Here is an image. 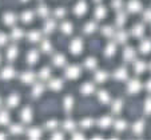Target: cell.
Masks as SVG:
<instances>
[{"label":"cell","instance_id":"6da1fadb","mask_svg":"<svg viewBox=\"0 0 151 140\" xmlns=\"http://www.w3.org/2000/svg\"><path fill=\"white\" fill-rule=\"evenodd\" d=\"M67 79L70 80H76L80 76V67L79 66H68L66 67V71H64Z\"/></svg>","mask_w":151,"mask_h":140},{"label":"cell","instance_id":"7a4b0ae2","mask_svg":"<svg viewBox=\"0 0 151 140\" xmlns=\"http://www.w3.org/2000/svg\"><path fill=\"white\" fill-rule=\"evenodd\" d=\"M140 89H142V83H140L138 79H131L127 83V91H128V94L135 95V94H138Z\"/></svg>","mask_w":151,"mask_h":140},{"label":"cell","instance_id":"3957f363","mask_svg":"<svg viewBox=\"0 0 151 140\" xmlns=\"http://www.w3.org/2000/svg\"><path fill=\"white\" fill-rule=\"evenodd\" d=\"M83 49V40L80 37H76L71 41L70 44V51H71L72 55H79Z\"/></svg>","mask_w":151,"mask_h":140},{"label":"cell","instance_id":"277c9868","mask_svg":"<svg viewBox=\"0 0 151 140\" xmlns=\"http://www.w3.org/2000/svg\"><path fill=\"white\" fill-rule=\"evenodd\" d=\"M135 56H137V52H135V49L132 48V47H126L124 51H123V55H122L123 60H124V61H127V63L134 61Z\"/></svg>","mask_w":151,"mask_h":140},{"label":"cell","instance_id":"5b68a950","mask_svg":"<svg viewBox=\"0 0 151 140\" xmlns=\"http://www.w3.org/2000/svg\"><path fill=\"white\" fill-rule=\"evenodd\" d=\"M15 75H16V72H15L14 67H11V66L4 67V68L1 69V72H0V77H1L3 80H11V79H14Z\"/></svg>","mask_w":151,"mask_h":140},{"label":"cell","instance_id":"8992f818","mask_svg":"<svg viewBox=\"0 0 151 140\" xmlns=\"http://www.w3.org/2000/svg\"><path fill=\"white\" fill-rule=\"evenodd\" d=\"M127 11L131 14H138L142 11V3L139 0H130L127 3Z\"/></svg>","mask_w":151,"mask_h":140},{"label":"cell","instance_id":"52a82bcc","mask_svg":"<svg viewBox=\"0 0 151 140\" xmlns=\"http://www.w3.org/2000/svg\"><path fill=\"white\" fill-rule=\"evenodd\" d=\"M86 12H87V3H86L84 0L78 1L74 7V14L76 15V16H83Z\"/></svg>","mask_w":151,"mask_h":140},{"label":"cell","instance_id":"ba28073f","mask_svg":"<svg viewBox=\"0 0 151 140\" xmlns=\"http://www.w3.org/2000/svg\"><path fill=\"white\" fill-rule=\"evenodd\" d=\"M26 60L29 66H35V63H37V60H39V52H37L36 49H31V51L27 54Z\"/></svg>","mask_w":151,"mask_h":140},{"label":"cell","instance_id":"9c48e42d","mask_svg":"<svg viewBox=\"0 0 151 140\" xmlns=\"http://www.w3.org/2000/svg\"><path fill=\"white\" fill-rule=\"evenodd\" d=\"M20 80L24 84H32L35 81V74L31 71H24L23 74L20 75Z\"/></svg>","mask_w":151,"mask_h":140},{"label":"cell","instance_id":"30bf717a","mask_svg":"<svg viewBox=\"0 0 151 140\" xmlns=\"http://www.w3.org/2000/svg\"><path fill=\"white\" fill-rule=\"evenodd\" d=\"M52 64H55V67H66V64H67L66 56L62 54H56L52 57Z\"/></svg>","mask_w":151,"mask_h":140},{"label":"cell","instance_id":"8fae6325","mask_svg":"<svg viewBox=\"0 0 151 140\" xmlns=\"http://www.w3.org/2000/svg\"><path fill=\"white\" fill-rule=\"evenodd\" d=\"M94 79L96 83H104L106 80L109 79V74H107L104 69H98L94 75Z\"/></svg>","mask_w":151,"mask_h":140},{"label":"cell","instance_id":"7c38bea8","mask_svg":"<svg viewBox=\"0 0 151 140\" xmlns=\"http://www.w3.org/2000/svg\"><path fill=\"white\" fill-rule=\"evenodd\" d=\"M146 68H147V64H146L143 60H137V61L134 60V72L137 75L143 74V72L146 71Z\"/></svg>","mask_w":151,"mask_h":140},{"label":"cell","instance_id":"4fadbf2b","mask_svg":"<svg viewBox=\"0 0 151 140\" xmlns=\"http://www.w3.org/2000/svg\"><path fill=\"white\" fill-rule=\"evenodd\" d=\"M3 21L6 26L12 27L16 23V16H15V14H12V12H6V14L3 15Z\"/></svg>","mask_w":151,"mask_h":140},{"label":"cell","instance_id":"5bb4252c","mask_svg":"<svg viewBox=\"0 0 151 140\" xmlns=\"http://www.w3.org/2000/svg\"><path fill=\"white\" fill-rule=\"evenodd\" d=\"M20 117H22V120H23V123H31L32 120V109L29 108V107H26V108L22 111V114H20Z\"/></svg>","mask_w":151,"mask_h":140},{"label":"cell","instance_id":"9a60e30c","mask_svg":"<svg viewBox=\"0 0 151 140\" xmlns=\"http://www.w3.org/2000/svg\"><path fill=\"white\" fill-rule=\"evenodd\" d=\"M115 43H119V44H124L127 43V39H128V35L126 31H119V32H115Z\"/></svg>","mask_w":151,"mask_h":140},{"label":"cell","instance_id":"2e32d148","mask_svg":"<svg viewBox=\"0 0 151 140\" xmlns=\"http://www.w3.org/2000/svg\"><path fill=\"white\" fill-rule=\"evenodd\" d=\"M98 126L103 129H109L110 127L112 126V119L110 116H103L102 119L98 121Z\"/></svg>","mask_w":151,"mask_h":140},{"label":"cell","instance_id":"e0dca14e","mask_svg":"<svg viewBox=\"0 0 151 140\" xmlns=\"http://www.w3.org/2000/svg\"><path fill=\"white\" fill-rule=\"evenodd\" d=\"M139 51L142 52L143 55H148L151 52V40H148V39H145L140 43V46H139Z\"/></svg>","mask_w":151,"mask_h":140},{"label":"cell","instance_id":"ac0fdd59","mask_svg":"<svg viewBox=\"0 0 151 140\" xmlns=\"http://www.w3.org/2000/svg\"><path fill=\"white\" fill-rule=\"evenodd\" d=\"M48 87L52 91H60L63 88V80L62 79H51L48 83Z\"/></svg>","mask_w":151,"mask_h":140},{"label":"cell","instance_id":"d6986e66","mask_svg":"<svg viewBox=\"0 0 151 140\" xmlns=\"http://www.w3.org/2000/svg\"><path fill=\"white\" fill-rule=\"evenodd\" d=\"M80 92H82L83 95H86V96H88V95L94 94V92H95L94 83H84L82 86V88H80Z\"/></svg>","mask_w":151,"mask_h":140},{"label":"cell","instance_id":"ffe728a7","mask_svg":"<svg viewBox=\"0 0 151 140\" xmlns=\"http://www.w3.org/2000/svg\"><path fill=\"white\" fill-rule=\"evenodd\" d=\"M112 76H114V79H116V80H120V81H122V80H126L128 77V74H127V69L126 68H118L116 71L114 72V75H112Z\"/></svg>","mask_w":151,"mask_h":140},{"label":"cell","instance_id":"44dd1931","mask_svg":"<svg viewBox=\"0 0 151 140\" xmlns=\"http://www.w3.org/2000/svg\"><path fill=\"white\" fill-rule=\"evenodd\" d=\"M27 39H28L31 43L35 44L42 40V34H40L39 31H29L28 34H27Z\"/></svg>","mask_w":151,"mask_h":140},{"label":"cell","instance_id":"7402d4cb","mask_svg":"<svg viewBox=\"0 0 151 140\" xmlns=\"http://www.w3.org/2000/svg\"><path fill=\"white\" fill-rule=\"evenodd\" d=\"M17 55H19V49H17V47L11 46L8 48V51H7V59H8L9 61H14V60L17 57Z\"/></svg>","mask_w":151,"mask_h":140},{"label":"cell","instance_id":"603a6c76","mask_svg":"<svg viewBox=\"0 0 151 140\" xmlns=\"http://www.w3.org/2000/svg\"><path fill=\"white\" fill-rule=\"evenodd\" d=\"M106 15H107V8H106V7L98 6L96 8H95V19H96V20L104 19Z\"/></svg>","mask_w":151,"mask_h":140},{"label":"cell","instance_id":"cb8c5ba5","mask_svg":"<svg viewBox=\"0 0 151 140\" xmlns=\"http://www.w3.org/2000/svg\"><path fill=\"white\" fill-rule=\"evenodd\" d=\"M24 37V31L22 28H12L11 32V39L15 40V41H19L20 39Z\"/></svg>","mask_w":151,"mask_h":140},{"label":"cell","instance_id":"d4e9b609","mask_svg":"<svg viewBox=\"0 0 151 140\" xmlns=\"http://www.w3.org/2000/svg\"><path fill=\"white\" fill-rule=\"evenodd\" d=\"M84 67L87 69H90V71H94V69L98 67L96 59H95V57H87V59L84 60Z\"/></svg>","mask_w":151,"mask_h":140},{"label":"cell","instance_id":"484cf974","mask_svg":"<svg viewBox=\"0 0 151 140\" xmlns=\"http://www.w3.org/2000/svg\"><path fill=\"white\" fill-rule=\"evenodd\" d=\"M98 99H99L100 103L107 104V103H110V100H111V97H110V94H109V92L104 91V89H102V91L98 92Z\"/></svg>","mask_w":151,"mask_h":140},{"label":"cell","instance_id":"4316f807","mask_svg":"<svg viewBox=\"0 0 151 140\" xmlns=\"http://www.w3.org/2000/svg\"><path fill=\"white\" fill-rule=\"evenodd\" d=\"M115 52H116V44L111 41V43H109V44H107V47H106L104 56L106 57H111V56H114V55H115Z\"/></svg>","mask_w":151,"mask_h":140},{"label":"cell","instance_id":"83f0119b","mask_svg":"<svg viewBox=\"0 0 151 140\" xmlns=\"http://www.w3.org/2000/svg\"><path fill=\"white\" fill-rule=\"evenodd\" d=\"M20 19H22V21H23L24 24L32 23V20H34V12L32 11H24L23 14H22V16H20Z\"/></svg>","mask_w":151,"mask_h":140},{"label":"cell","instance_id":"f1b7e54d","mask_svg":"<svg viewBox=\"0 0 151 140\" xmlns=\"http://www.w3.org/2000/svg\"><path fill=\"white\" fill-rule=\"evenodd\" d=\"M24 131H26V129H24V127L22 126V124H11V126H9V132H11V135H22Z\"/></svg>","mask_w":151,"mask_h":140},{"label":"cell","instance_id":"f546056e","mask_svg":"<svg viewBox=\"0 0 151 140\" xmlns=\"http://www.w3.org/2000/svg\"><path fill=\"white\" fill-rule=\"evenodd\" d=\"M27 136H28L29 139H39V137L42 136V131H40L37 127H32V128H29L28 131H27Z\"/></svg>","mask_w":151,"mask_h":140},{"label":"cell","instance_id":"4dcf8cb0","mask_svg":"<svg viewBox=\"0 0 151 140\" xmlns=\"http://www.w3.org/2000/svg\"><path fill=\"white\" fill-rule=\"evenodd\" d=\"M19 101H20L19 95L12 94V95H9L8 100H7V106H8L9 108H15V107H16L17 104H19Z\"/></svg>","mask_w":151,"mask_h":140},{"label":"cell","instance_id":"1f68e13d","mask_svg":"<svg viewBox=\"0 0 151 140\" xmlns=\"http://www.w3.org/2000/svg\"><path fill=\"white\" fill-rule=\"evenodd\" d=\"M131 31L135 37H142L145 35V27H143V24H135Z\"/></svg>","mask_w":151,"mask_h":140},{"label":"cell","instance_id":"d6a6232c","mask_svg":"<svg viewBox=\"0 0 151 140\" xmlns=\"http://www.w3.org/2000/svg\"><path fill=\"white\" fill-rule=\"evenodd\" d=\"M56 28V21L54 19H50L44 23V32L46 34H52V31Z\"/></svg>","mask_w":151,"mask_h":140},{"label":"cell","instance_id":"836d02e7","mask_svg":"<svg viewBox=\"0 0 151 140\" xmlns=\"http://www.w3.org/2000/svg\"><path fill=\"white\" fill-rule=\"evenodd\" d=\"M43 91H44V86H43L42 83L34 84V88H32V96H34V97H39L40 95L43 94Z\"/></svg>","mask_w":151,"mask_h":140},{"label":"cell","instance_id":"e575fe53","mask_svg":"<svg viewBox=\"0 0 151 140\" xmlns=\"http://www.w3.org/2000/svg\"><path fill=\"white\" fill-rule=\"evenodd\" d=\"M9 124V114L3 109L0 111V126H8Z\"/></svg>","mask_w":151,"mask_h":140},{"label":"cell","instance_id":"d590c367","mask_svg":"<svg viewBox=\"0 0 151 140\" xmlns=\"http://www.w3.org/2000/svg\"><path fill=\"white\" fill-rule=\"evenodd\" d=\"M98 26L95 21H88V23L84 26V34L86 35H90V34H94L95 31H96Z\"/></svg>","mask_w":151,"mask_h":140},{"label":"cell","instance_id":"8d00e7d4","mask_svg":"<svg viewBox=\"0 0 151 140\" xmlns=\"http://www.w3.org/2000/svg\"><path fill=\"white\" fill-rule=\"evenodd\" d=\"M126 128H127V123H126L124 120H116L114 123V129L116 132H123V131H126Z\"/></svg>","mask_w":151,"mask_h":140},{"label":"cell","instance_id":"74e56055","mask_svg":"<svg viewBox=\"0 0 151 140\" xmlns=\"http://www.w3.org/2000/svg\"><path fill=\"white\" fill-rule=\"evenodd\" d=\"M72 31H74V26H72L70 21H64L62 24V32L64 35H71Z\"/></svg>","mask_w":151,"mask_h":140},{"label":"cell","instance_id":"f35d334b","mask_svg":"<svg viewBox=\"0 0 151 140\" xmlns=\"http://www.w3.org/2000/svg\"><path fill=\"white\" fill-rule=\"evenodd\" d=\"M63 128H64V131L74 132V131H75V128H76V126H75L74 120H70V119H67L66 121H64V124H63Z\"/></svg>","mask_w":151,"mask_h":140},{"label":"cell","instance_id":"ab89813d","mask_svg":"<svg viewBox=\"0 0 151 140\" xmlns=\"http://www.w3.org/2000/svg\"><path fill=\"white\" fill-rule=\"evenodd\" d=\"M39 77L42 80H48L50 77H51V69H50L48 67H44V68H42V71L39 72Z\"/></svg>","mask_w":151,"mask_h":140},{"label":"cell","instance_id":"60d3db41","mask_svg":"<svg viewBox=\"0 0 151 140\" xmlns=\"http://www.w3.org/2000/svg\"><path fill=\"white\" fill-rule=\"evenodd\" d=\"M116 26L122 27L123 24L126 23V20H127V16H126V14H123L122 11H118V15H116Z\"/></svg>","mask_w":151,"mask_h":140},{"label":"cell","instance_id":"b9f144b4","mask_svg":"<svg viewBox=\"0 0 151 140\" xmlns=\"http://www.w3.org/2000/svg\"><path fill=\"white\" fill-rule=\"evenodd\" d=\"M37 15H39V16H42V17L48 16V15H50V9H48V7L44 6V4L39 6V7H37Z\"/></svg>","mask_w":151,"mask_h":140},{"label":"cell","instance_id":"7bdbcfd3","mask_svg":"<svg viewBox=\"0 0 151 140\" xmlns=\"http://www.w3.org/2000/svg\"><path fill=\"white\" fill-rule=\"evenodd\" d=\"M143 129H145V123H143L142 120H139V121H137V123L132 126V131L135 132V134H142Z\"/></svg>","mask_w":151,"mask_h":140},{"label":"cell","instance_id":"ee69618b","mask_svg":"<svg viewBox=\"0 0 151 140\" xmlns=\"http://www.w3.org/2000/svg\"><path fill=\"white\" fill-rule=\"evenodd\" d=\"M42 51L46 52V54H50L52 51V44L50 40H43L42 41Z\"/></svg>","mask_w":151,"mask_h":140},{"label":"cell","instance_id":"f6af8a7d","mask_svg":"<svg viewBox=\"0 0 151 140\" xmlns=\"http://www.w3.org/2000/svg\"><path fill=\"white\" fill-rule=\"evenodd\" d=\"M72 107H74V99H72V96H66V99H64V109L66 111H71Z\"/></svg>","mask_w":151,"mask_h":140},{"label":"cell","instance_id":"bcb514c9","mask_svg":"<svg viewBox=\"0 0 151 140\" xmlns=\"http://www.w3.org/2000/svg\"><path fill=\"white\" fill-rule=\"evenodd\" d=\"M122 107H123L122 100H116V101H114V103H112L111 111H112V112H115V114H119V112L122 111Z\"/></svg>","mask_w":151,"mask_h":140},{"label":"cell","instance_id":"7dc6e473","mask_svg":"<svg viewBox=\"0 0 151 140\" xmlns=\"http://www.w3.org/2000/svg\"><path fill=\"white\" fill-rule=\"evenodd\" d=\"M102 32H103V35H104L106 37H111V36H114V28H112L111 26H104L102 28Z\"/></svg>","mask_w":151,"mask_h":140},{"label":"cell","instance_id":"c3c4849f","mask_svg":"<svg viewBox=\"0 0 151 140\" xmlns=\"http://www.w3.org/2000/svg\"><path fill=\"white\" fill-rule=\"evenodd\" d=\"M46 127H47V129L56 131V129H58V121H55V120H52V121H47Z\"/></svg>","mask_w":151,"mask_h":140},{"label":"cell","instance_id":"681fc988","mask_svg":"<svg viewBox=\"0 0 151 140\" xmlns=\"http://www.w3.org/2000/svg\"><path fill=\"white\" fill-rule=\"evenodd\" d=\"M143 20L147 21V23H151V9H146L143 12Z\"/></svg>","mask_w":151,"mask_h":140},{"label":"cell","instance_id":"f907efd6","mask_svg":"<svg viewBox=\"0 0 151 140\" xmlns=\"http://www.w3.org/2000/svg\"><path fill=\"white\" fill-rule=\"evenodd\" d=\"M145 111L147 112V114H151V97H148L145 101Z\"/></svg>","mask_w":151,"mask_h":140},{"label":"cell","instance_id":"816d5d0a","mask_svg":"<svg viewBox=\"0 0 151 140\" xmlns=\"http://www.w3.org/2000/svg\"><path fill=\"white\" fill-rule=\"evenodd\" d=\"M66 15V9L64 8H56L55 9V16L56 17H63Z\"/></svg>","mask_w":151,"mask_h":140},{"label":"cell","instance_id":"f5cc1de1","mask_svg":"<svg viewBox=\"0 0 151 140\" xmlns=\"http://www.w3.org/2000/svg\"><path fill=\"white\" fill-rule=\"evenodd\" d=\"M7 41H8V37H7V35L4 34H0V47H3L7 44Z\"/></svg>","mask_w":151,"mask_h":140},{"label":"cell","instance_id":"db71d44e","mask_svg":"<svg viewBox=\"0 0 151 140\" xmlns=\"http://www.w3.org/2000/svg\"><path fill=\"white\" fill-rule=\"evenodd\" d=\"M91 126H92V120H90V119H87V120H84V121H82L83 129H88Z\"/></svg>","mask_w":151,"mask_h":140},{"label":"cell","instance_id":"11a10c76","mask_svg":"<svg viewBox=\"0 0 151 140\" xmlns=\"http://www.w3.org/2000/svg\"><path fill=\"white\" fill-rule=\"evenodd\" d=\"M111 6L114 7L115 9H118V11H120V6H122V1H120V0H114V1H112V3H111Z\"/></svg>","mask_w":151,"mask_h":140},{"label":"cell","instance_id":"9f6ffc18","mask_svg":"<svg viewBox=\"0 0 151 140\" xmlns=\"http://www.w3.org/2000/svg\"><path fill=\"white\" fill-rule=\"evenodd\" d=\"M52 139H63L64 137V135L62 134V132H59V131H54V134H52Z\"/></svg>","mask_w":151,"mask_h":140},{"label":"cell","instance_id":"6f0895ef","mask_svg":"<svg viewBox=\"0 0 151 140\" xmlns=\"http://www.w3.org/2000/svg\"><path fill=\"white\" fill-rule=\"evenodd\" d=\"M72 137H74V139H84V135H83L82 132L74 131V132H72Z\"/></svg>","mask_w":151,"mask_h":140},{"label":"cell","instance_id":"680465c9","mask_svg":"<svg viewBox=\"0 0 151 140\" xmlns=\"http://www.w3.org/2000/svg\"><path fill=\"white\" fill-rule=\"evenodd\" d=\"M146 89H147L148 92H151V79L147 80V83H146Z\"/></svg>","mask_w":151,"mask_h":140},{"label":"cell","instance_id":"91938a15","mask_svg":"<svg viewBox=\"0 0 151 140\" xmlns=\"http://www.w3.org/2000/svg\"><path fill=\"white\" fill-rule=\"evenodd\" d=\"M6 137H7V135L4 132H0V139H6Z\"/></svg>","mask_w":151,"mask_h":140},{"label":"cell","instance_id":"94428289","mask_svg":"<svg viewBox=\"0 0 151 140\" xmlns=\"http://www.w3.org/2000/svg\"><path fill=\"white\" fill-rule=\"evenodd\" d=\"M94 1H96V3H99V1H100V0H94Z\"/></svg>","mask_w":151,"mask_h":140},{"label":"cell","instance_id":"6125c7cd","mask_svg":"<svg viewBox=\"0 0 151 140\" xmlns=\"http://www.w3.org/2000/svg\"><path fill=\"white\" fill-rule=\"evenodd\" d=\"M22 1H28V0H22Z\"/></svg>","mask_w":151,"mask_h":140},{"label":"cell","instance_id":"be15d7a7","mask_svg":"<svg viewBox=\"0 0 151 140\" xmlns=\"http://www.w3.org/2000/svg\"><path fill=\"white\" fill-rule=\"evenodd\" d=\"M0 106H1V99H0Z\"/></svg>","mask_w":151,"mask_h":140},{"label":"cell","instance_id":"e7e4bbea","mask_svg":"<svg viewBox=\"0 0 151 140\" xmlns=\"http://www.w3.org/2000/svg\"><path fill=\"white\" fill-rule=\"evenodd\" d=\"M150 69H151V63H150Z\"/></svg>","mask_w":151,"mask_h":140}]
</instances>
